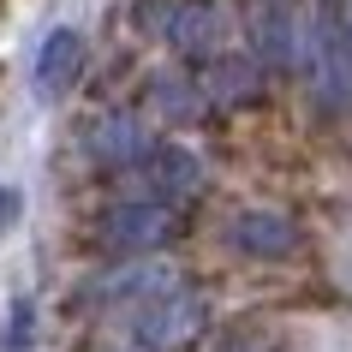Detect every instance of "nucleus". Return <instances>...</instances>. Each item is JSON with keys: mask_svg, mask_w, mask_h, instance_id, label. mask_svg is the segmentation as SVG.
Instances as JSON below:
<instances>
[{"mask_svg": "<svg viewBox=\"0 0 352 352\" xmlns=\"http://www.w3.org/2000/svg\"><path fill=\"white\" fill-rule=\"evenodd\" d=\"M197 329H204V298L173 293V280L155 287V293H144V305L131 316V334H138L144 352H167V346H179V340H191Z\"/></svg>", "mask_w": 352, "mask_h": 352, "instance_id": "f257e3e1", "label": "nucleus"}, {"mask_svg": "<svg viewBox=\"0 0 352 352\" xmlns=\"http://www.w3.org/2000/svg\"><path fill=\"white\" fill-rule=\"evenodd\" d=\"M179 233V221H173V209L162 204H120L108 209V221H102V239L113 245V251H149V245H167Z\"/></svg>", "mask_w": 352, "mask_h": 352, "instance_id": "f03ea898", "label": "nucleus"}, {"mask_svg": "<svg viewBox=\"0 0 352 352\" xmlns=\"http://www.w3.org/2000/svg\"><path fill=\"white\" fill-rule=\"evenodd\" d=\"M78 72H84V36L78 30H54L36 54V96L42 102H60L78 84Z\"/></svg>", "mask_w": 352, "mask_h": 352, "instance_id": "7ed1b4c3", "label": "nucleus"}, {"mask_svg": "<svg viewBox=\"0 0 352 352\" xmlns=\"http://www.w3.org/2000/svg\"><path fill=\"white\" fill-rule=\"evenodd\" d=\"M227 239L239 245V251H251V257H287L298 245V233H293L287 215H275V209H245V215H233Z\"/></svg>", "mask_w": 352, "mask_h": 352, "instance_id": "20e7f679", "label": "nucleus"}, {"mask_svg": "<svg viewBox=\"0 0 352 352\" xmlns=\"http://www.w3.org/2000/svg\"><path fill=\"white\" fill-rule=\"evenodd\" d=\"M173 36H179V48H186V54H204V48H215V6H204V0L179 6Z\"/></svg>", "mask_w": 352, "mask_h": 352, "instance_id": "39448f33", "label": "nucleus"}, {"mask_svg": "<svg viewBox=\"0 0 352 352\" xmlns=\"http://www.w3.org/2000/svg\"><path fill=\"white\" fill-rule=\"evenodd\" d=\"M36 346V305L30 298H12L6 305V329H0V352H30Z\"/></svg>", "mask_w": 352, "mask_h": 352, "instance_id": "423d86ee", "label": "nucleus"}, {"mask_svg": "<svg viewBox=\"0 0 352 352\" xmlns=\"http://www.w3.org/2000/svg\"><path fill=\"white\" fill-rule=\"evenodd\" d=\"M149 162H155V186H162V191H191L197 179H204V173H197V162H191L186 149H155Z\"/></svg>", "mask_w": 352, "mask_h": 352, "instance_id": "0eeeda50", "label": "nucleus"}, {"mask_svg": "<svg viewBox=\"0 0 352 352\" xmlns=\"http://www.w3.org/2000/svg\"><path fill=\"white\" fill-rule=\"evenodd\" d=\"M19 215H24V197L12 186H0V233H12L19 227Z\"/></svg>", "mask_w": 352, "mask_h": 352, "instance_id": "6e6552de", "label": "nucleus"}, {"mask_svg": "<svg viewBox=\"0 0 352 352\" xmlns=\"http://www.w3.org/2000/svg\"><path fill=\"white\" fill-rule=\"evenodd\" d=\"M263 6H269V12H275V6H287V0H263Z\"/></svg>", "mask_w": 352, "mask_h": 352, "instance_id": "1a4fd4ad", "label": "nucleus"}]
</instances>
